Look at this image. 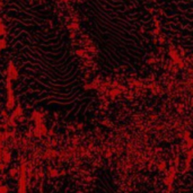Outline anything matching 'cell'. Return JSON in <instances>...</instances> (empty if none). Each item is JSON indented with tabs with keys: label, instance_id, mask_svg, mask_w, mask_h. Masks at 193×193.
Segmentation results:
<instances>
[{
	"label": "cell",
	"instance_id": "cell-2",
	"mask_svg": "<svg viewBox=\"0 0 193 193\" xmlns=\"http://www.w3.org/2000/svg\"><path fill=\"white\" fill-rule=\"evenodd\" d=\"M80 27L104 75L137 72L156 47V23L145 0H79Z\"/></svg>",
	"mask_w": 193,
	"mask_h": 193
},
{
	"label": "cell",
	"instance_id": "cell-3",
	"mask_svg": "<svg viewBox=\"0 0 193 193\" xmlns=\"http://www.w3.org/2000/svg\"><path fill=\"white\" fill-rule=\"evenodd\" d=\"M7 77H8V59L5 51L0 50V103L5 98Z\"/></svg>",
	"mask_w": 193,
	"mask_h": 193
},
{
	"label": "cell",
	"instance_id": "cell-1",
	"mask_svg": "<svg viewBox=\"0 0 193 193\" xmlns=\"http://www.w3.org/2000/svg\"><path fill=\"white\" fill-rule=\"evenodd\" d=\"M8 62L17 76L16 100L25 111L40 110L60 122H84L96 111L97 97L87 89L68 31L54 9L35 0H3Z\"/></svg>",
	"mask_w": 193,
	"mask_h": 193
},
{
	"label": "cell",
	"instance_id": "cell-4",
	"mask_svg": "<svg viewBox=\"0 0 193 193\" xmlns=\"http://www.w3.org/2000/svg\"><path fill=\"white\" fill-rule=\"evenodd\" d=\"M59 183H53L49 184L44 182L43 184H41V186L33 187L32 190L29 191V193H63L64 190H62L61 185H58Z\"/></svg>",
	"mask_w": 193,
	"mask_h": 193
}]
</instances>
